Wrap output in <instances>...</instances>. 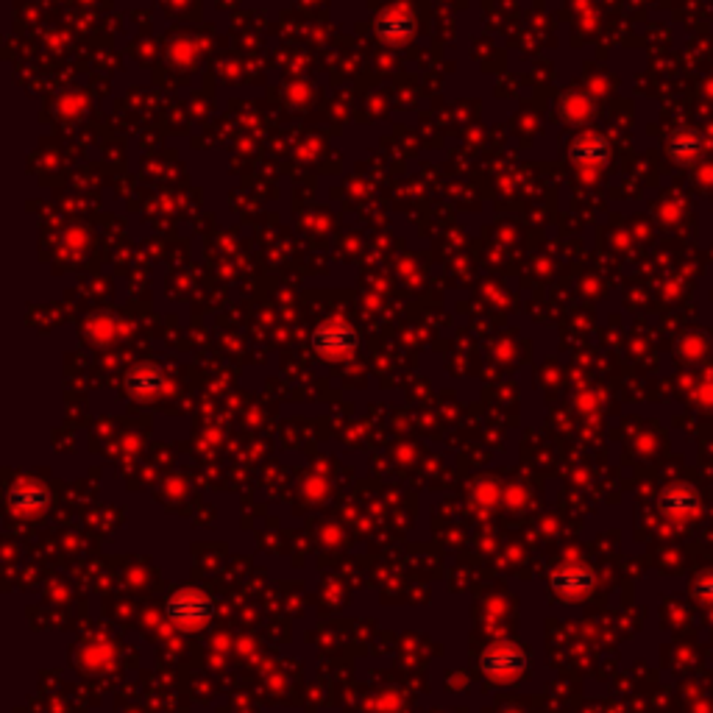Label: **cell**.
<instances>
[{
  "label": "cell",
  "mask_w": 713,
  "mask_h": 713,
  "mask_svg": "<svg viewBox=\"0 0 713 713\" xmlns=\"http://www.w3.org/2000/svg\"><path fill=\"white\" fill-rule=\"evenodd\" d=\"M218 616V602L201 588H182L165 599V619L184 633H204Z\"/></svg>",
  "instance_id": "obj_1"
},
{
  "label": "cell",
  "mask_w": 713,
  "mask_h": 713,
  "mask_svg": "<svg viewBox=\"0 0 713 713\" xmlns=\"http://www.w3.org/2000/svg\"><path fill=\"white\" fill-rule=\"evenodd\" d=\"M480 672L491 680H510L527 672L530 652L516 641H496L480 652Z\"/></svg>",
  "instance_id": "obj_2"
},
{
  "label": "cell",
  "mask_w": 713,
  "mask_h": 713,
  "mask_svg": "<svg viewBox=\"0 0 713 713\" xmlns=\"http://www.w3.org/2000/svg\"><path fill=\"white\" fill-rule=\"evenodd\" d=\"M594 585H597V574L583 560H563L558 569L549 574L552 594L560 599H569V602L588 597L594 591Z\"/></svg>",
  "instance_id": "obj_3"
},
{
  "label": "cell",
  "mask_w": 713,
  "mask_h": 713,
  "mask_svg": "<svg viewBox=\"0 0 713 713\" xmlns=\"http://www.w3.org/2000/svg\"><path fill=\"white\" fill-rule=\"evenodd\" d=\"M357 349V332L343 318H329L312 329V351L326 360H340Z\"/></svg>",
  "instance_id": "obj_4"
},
{
  "label": "cell",
  "mask_w": 713,
  "mask_h": 713,
  "mask_svg": "<svg viewBox=\"0 0 713 713\" xmlns=\"http://www.w3.org/2000/svg\"><path fill=\"white\" fill-rule=\"evenodd\" d=\"M415 26H418V20H415L413 9L393 6V9H385L376 17L374 31L385 45H407L415 37Z\"/></svg>",
  "instance_id": "obj_5"
},
{
  "label": "cell",
  "mask_w": 713,
  "mask_h": 713,
  "mask_svg": "<svg viewBox=\"0 0 713 713\" xmlns=\"http://www.w3.org/2000/svg\"><path fill=\"white\" fill-rule=\"evenodd\" d=\"M658 507L663 510V516L669 519H694L700 510V493L694 485H669L666 491L658 496Z\"/></svg>",
  "instance_id": "obj_6"
},
{
  "label": "cell",
  "mask_w": 713,
  "mask_h": 713,
  "mask_svg": "<svg viewBox=\"0 0 713 713\" xmlns=\"http://www.w3.org/2000/svg\"><path fill=\"white\" fill-rule=\"evenodd\" d=\"M48 505H51V491L34 480L17 482L9 491V507L17 516H37Z\"/></svg>",
  "instance_id": "obj_7"
},
{
  "label": "cell",
  "mask_w": 713,
  "mask_h": 713,
  "mask_svg": "<svg viewBox=\"0 0 713 713\" xmlns=\"http://www.w3.org/2000/svg\"><path fill=\"white\" fill-rule=\"evenodd\" d=\"M569 159L580 168H605L610 162V145L599 134H585L569 148Z\"/></svg>",
  "instance_id": "obj_8"
},
{
  "label": "cell",
  "mask_w": 713,
  "mask_h": 713,
  "mask_svg": "<svg viewBox=\"0 0 713 713\" xmlns=\"http://www.w3.org/2000/svg\"><path fill=\"white\" fill-rule=\"evenodd\" d=\"M702 148H705V140H702L700 131L691 129V126L675 129L672 131V137H669V154H672L675 162H691V159H697V156L702 154Z\"/></svg>",
  "instance_id": "obj_9"
},
{
  "label": "cell",
  "mask_w": 713,
  "mask_h": 713,
  "mask_svg": "<svg viewBox=\"0 0 713 713\" xmlns=\"http://www.w3.org/2000/svg\"><path fill=\"white\" fill-rule=\"evenodd\" d=\"M126 388L131 393H137V396H154V393L165 388V376L159 374L156 368H151V365H140V368H134L126 376Z\"/></svg>",
  "instance_id": "obj_10"
},
{
  "label": "cell",
  "mask_w": 713,
  "mask_h": 713,
  "mask_svg": "<svg viewBox=\"0 0 713 713\" xmlns=\"http://www.w3.org/2000/svg\"><path fill=\"white\" fill-rule=\"evenodd\" d=\"M694 597L705 602V605H713V574H705V577H697L694 583Z\"/></svg>",
  "instance_id": "obj_11"
}]
</instances>
